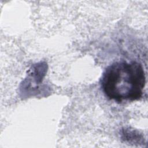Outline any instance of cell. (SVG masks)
Masks as SVG:
<instances>
[{
    "label": "cell",
    "instance_id": "6da1fadb",
    "mask_svg": "<svg viewBox=\"0 0 148 148\" xmlns=\"http://www.w3.org/2000/svg\"><path fill=\"white\" fill-rule=\"evenodd\" d=\"M145 82V72L140 63L118 61L106 68L101 79V87L108 98L120 103L140 99Z\"/></svg>",
    "mask_w": 148,
    "mask_h": 148
}]
</instances>
